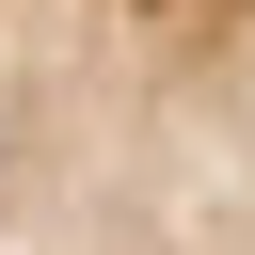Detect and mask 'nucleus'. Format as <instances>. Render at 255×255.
<instances>
[{
    "mask_svg": "<svg viewBox=\"0 0 255 255\" xmlns=\"http://www.w3.org/2000/svg\"><path fill=\"white\" fill-rule=\"evenodd\" d=\"M207 191H255V0H0V255H128Z\"/></svg>",
    "mask_w": 255,
    "mask_h": 255,
    "instance_id": "1",
    "label": "nucleus"
},
{
    "mask_svg": "<svg viewBox=\"0 0 255 255\" xmlns=\"http://www.w3.org/2000/svg\"><path fill=\"white\" fill-rule=\"evenodd\" d=\"M128 255H255V191H207V207H175V223H143Z\"/></svg>",
    "mask_w": 255,
    "mask_h": 255,
    "instance_id": "2",
    "label": "nucleus"
}]
</instances>
